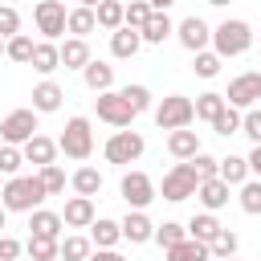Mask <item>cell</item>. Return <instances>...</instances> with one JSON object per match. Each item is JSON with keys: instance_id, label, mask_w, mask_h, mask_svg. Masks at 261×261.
<instances>
[{"instance_id": "obj_23", "label": "cell", "mask_w": 261, "mask_h": 261, "mask_svg": "<svg viewBox=\"0 0 261 261\" xmlns=\"http://www.w3.org/2000/svg\"><path fill=\"white\" fill-rule=\"evenodd\" d=\"M37 73H53V69H61V49L53 45V41H37V49H33V61H29Z\"/></svg>"}, {"instance_id": "obj_36", "label": "cell", "mask_w": 261, "mask_h": 261, "mask_svg": "<svg viewBox=\"0 0 261 261\" xmlns=\"http://www.w3.org/2000/svg\"><path fill=\"white\" fill-rule=\"evenodd\" d=\"M241 118H245V114H241L237 106H224V110L212 118V130H216L220 139H228V135H237V130H241Z\"/></svg>"}, {"instance_id": "obj_2", "label": "cell", "mask_w": 261, "mask_h": 261, "mask_svg": "<svg viewBox=\"0 0 261 261\" xmlns=\"http://www.w3.org/2000/svg\"><path fill=\"white\" fill-rule=\"evenodd\" d=\"M249 45H253L249 20H237V16H232V20H220V24L212 29V53H220V61L249 53Z\"/></svg>"}, {"instance_id": "obj_50", "label": "cell", "mask_w": 261, "mask_h": 261, "mask_svg": "<svg viewBox=\"0 0 261 261\" xmlns=\"http://www.w3.org/2000/svg\"><path fill=\"white\" fill-rule=\"evenodd\" d=\"M90 261H126L118 249H98V253H90Z\"/></svg>"}, {"instance_id": "obj_24", "label": "cell", "mask_w": 261, "mask_h": 261, "mask_svg": "<svg viewBox=\"0 0 261 261\" xmlns=\"http://www.w3.org/2000/svg\"><path fill=\"white\" fill-rule=\"evenodd\" d=\"M82 82H86L94 94H106V90L114 86V65H106V61H90V65L82 69Z\"/></svg>"}, {"instance_id": "obj_33", "label": "cell", "mask_w": 261, "mask_h": 261, "mask_svg": "<svg viewBox=\"0 0 261 261\" xmlns=\"http://www.w3.org/2000/svg\"><path fill=\"white\" fill-rule=\"evenodd\" d=\"M90 253H94V241L82 237V232H73V237L61 241V261H90Z\"/></svg>"}, {"instance_id": "obj_13", "label": "cell", "mask_w": 261, "mask_h": 261, "mask_svg": "<svg viewBox=\"0 0 261 261\" xmlns=\"http://www.w3.org/2000/svg\"><path fill=\"white\" fill-rule=\"evenodd\" d=\"M61 220H65V228H90L98 220L94 216V200L90 196H69L65 208H61Z\"/></svg>"}, {"instance_id": "obj_12", "label": "cell", "mask_w": 261, "mask_h": 261, "mask_svg": "<svg viewBox=\"0 0 261 261\" xmlns=\"http://www.w3.org/2000/svg\"><path fill=\"white\" fill-rule=\"evenodd\" d=\"M175 37H179V45L196 57V53H204L208 49V41H212V29L200 20V16H184L179 20V29H175Z\"/></svg>"}, {"instance_id": "obj_32", "label": "cell", "mask_w": 261, "mask_h": 261, "mask_svg": "<svg viewBox=\"0 0 261 261\" xmlns=\"http://www.w3.org/2000/svg\"><path fill=\"white\" fill-rule=\"evenodd\" d=\"M24 253H29V261H57L61 257V241H53V237H29Z\"/></svg>"}, {"instance_id": "obj_1", "label": "cell", "mask_w": 261, "mask_h": 261, "mask_svg": "<svg viewBox=\"0 0 261 261\" xmlns=\"http://www.w3.org/2000/svg\"><path fill=\"white\" fill-rule=\"evenodd\" d=\"M45 184H41V175H12V179H4V192H0V204L8 208V212H37L41 204H45Z\"/></svg>"}, {"instance_id": "obj_38", "label": "cell", "mask_w": 261, "mask_h": 261, "mask_svg": "<svg viewBox=\"0 0 261 261\" xmlns=\"http://www.w3.org/2000/svg\"><path fill=\"white\" fill-rule=\"evenodd\" d=\"M33 49H37V41H33V37H24V33H16V37L8 41V61L29 65V61H33Z\"/></svg>"}, {"instance_id": "obj_42", "label": "cell", "mask_w": 261, "mask_h": 261, "mask_svg": "<svg viewBox=\"0 0 261 261\" xmlns=\"http://www.w3.org/2000/svg\"><path fill=\"white\" fill-rule=\"evenodd\" d=\"M20 163H24V151L4 143V147H0V175H4V179H12V175L20 171Z\"/></svg>"}, {"instance_id": "obj_14", "label": "cell", "mask_w": 261, "mask_h": 261, "mask_svg": "<svg viewBox=\"0 0 261 261\" xmlns=\"http://www.w3.org/2000/svg\"><path fill=\"white\" fill-rule=\"evenodd\" d=\"M118 224H122V241H130V245H147V241H155V224H151L147 212H135V208H130Z\"/></svg>"}, {"instance_id": "obj_29", "label": "cell", "mask_w": 261, "mask_h": 261, "mask_svg": "<svg viewBox=\"0 0 261 261\" xmlns=\"http://www.w3.org/2000/svg\"><path fill=\"white\" fill-rule=\"evenodd\" d=\"M171 33H175V24H171L167 12H151V20L143 24V41H147V45H163Z\"/></svg>"}, {"instance_id": "obj_44", "label": "cell", "mask_w": 261, "mask_h": 261, "mask_svg": "<svg viewBox=\"0 0 261 261\" xmlns=\"http://www.w3.org/2000/svg\"><path fill=\"white\" fill-rule=\"evenodd\" d=\"M37 175H41V184H45V192H49V196H61V192H65V171H61L57 163L41 167Z\"/></svg>"}, {"instance_id": "obj_35", "label": "cell", "mask_w": 261, "mask_h": 261, "mask_svg": "<svg viewBox=\"0 0 261 261\" xmlns=\"http://www.w3.org/2000/svg\"><path fill=\"white\" fill-rule=\"evenodd\" d=\"M237 249H241V237H237L232 228H220V237L208 245V253H212L216 261H228V257H237Z\"/></svg>"}, {"instance_id": "obj_30", "label": "cell", "mask_w": 261, "mask_h": 261, "mask_svg": "<svg viewBox=\"0 0 261 261\" xmlns=\"http://www.w3.org/2000/svg\"><path fill=\"white\" fill-rule=\"evenodd\" d=\"M167 253V261H208L212 253H208V245L204 241H179V245H171V249H163Z\"/></svg>"}, {"instance_id": "obj_10", "label": "cell", "mask_w": 261, "mask_h": 261, "mask_svg": "<svg viewBox=\"0 0 261 261\" xmlns=\"http://www.w3.org/2000/svg\"><path fill=\"white\" fill-rule=\"evenodd\" d=\"M37 130H41V126H37V110H12V114L0 122V139H4L8 147H24Z\"/></svg>"}, {"instance_id": "obj_48", "label": "cell", "mask_w": 261, "mask_h": 261, "mask_svg": "<svg viewBox=\"0 0 261 261\" xmlns=\"http://www.w3.org/2000/svg\"><path fill=\"white\" fill-rule=\"evenodd\" d=\"M20 249H24V245H20L16 237H4V232H0V261H16Z\"/></svg>"}, {"instance_id": "obj_41", "label": "cell", "mask_w": 261, "mask_h": 261, "mask_svg": "<svg viewBox=\"0 0 261 261\" xmlns=\"http://www.w3.org/2000/svg\"><path fill=\"white\" fill-rule=\"evenodd\" d=\"M192 73H196V77H216V73H220V53H212V49L196 53V61H192Z\"/></svg>"}, {"instance_id": "obj_45", "label": "cell", "mask_w": 261, "mask_h": 261, "mask_svg": "<svg viewBox=\"0 0 261 261\" xmlns=\"http://www.w3.org/2000/svg\"><path fill=\"white\" fill-rule=\"evenodd\" d=\"M16 33H20V12H16L12 4H0V37L12 41Z\"/></svg>"}, {"instance_id": "obj_21", "label": "cell", "mask_w": 261, "mask_h": 261, "mask_svg": "<svg viewBox=\"0 0 261 261\" xmlns=\"http://www.w3.org/2000/svg\"><path fill=\"white\" fill-rule=\"evenodd\" d=\"M57 49H61V65H65V69H86V65L94 61V57H90V45H86L82 37H65Z\"/></svg>"}, {"instance_id": "obj_25", "label": "cell", "mask_w": 261, "mask_h": 261, "mask_svg": "<svg viewBox=\"0 0 261 261\" xmlns=\"http://www.w3.org/2000/svg\"><path fill=\"white\" fill-rule=\"evenodd\" d=\"M90 241H94L98 249H114V245L122 241V224H118V220H106V216H98V220L90 224Z\"/></svg>"}, {"instance_id": "obj_3", "label": "cell", "mask_w": 261, "mask_h": 261, "mask_svg": "<svg viewBox=\"0 0 261 261\" xmlns=\"http://www.w3.org/2000/svg\"><path fill=\"white\" fill-rule=\"evenodd\" d=\"M192 118H196V102L192 98H184V94H167L159 106H155V126L159 130H184V126H192Z\"/></svg>"}, {"instance_id": "obj_34", "label": "cell", "mask_w": 261, "mask_h": 261, "mask_svg": "<svg viewBox=\"0 0 261 261\" xmlns=\"http://www.w3.org/2000/svg\"><path fill=\"white\" fill-rule=\"evenodd\" d=\"M224 106H228V102H224V94L208 90V94H200V98H196V118H204V122L212 126V118H216V114H220Z\"/></svg>"}, {"instance_id": "obj_27", "label": "cell", "mask_w": 261, "mask_h": 261, "mask_svg": "<svg viewBox=\"0 0 261 261\" xmlns=\"http://www.w3.org/2000/svg\"><path fill=\"white\" fill-rule=\"evenodd\" d=\"M220 179H224L228 188L249 184V159H245V155H224V159H220Z\"/></svg>"}, {"instance_id": "obj_18", "label": "cell", "mask_w": 261, "mask_h": 261, "mask_svg": "<svg viewBox=\"0 0 261 261\" xmlns=\"http://www.w3.org/2000/svg\"><path fill=\"white\" fill-rule=\"evenodd\" d=\"M61 228H65V220H61V212H49V208H37V212H29V237H61Z\"/></svg>"}, {"instance_id": "obj_58", "label": "cell", "mask_w": 261, "mask_h": 261, "mask_svg": "<svg viewBox=\"0 0 261 261\" xmlns=\"http://www.w3.org/2000/svg\"><path fill=\"white\" fill-rule=\"evenodd\" d=\"M257 73H261V69H257Z\"/></svg>"}, {"instance_id": "obj_40", "label": "cell", "mask_w": 261, "mask_h": 261, "mask_svg": "<svg viewBox=\"0 0 261 261\" xmlns=\"http://www.w3.org/2000/svg\"><path fill=\"white\" fill-rule=\"evenodd\" d=\"M147 20H151V4H147V0H130V4H126V16H122V24L143 33V24H147Z\"/></svg>"}, {"instance_id": "obj_57", "label": "cell", "mask_w": 261, "mask_h": 261, "mask_svg": "<svg viewBox=\"0 0 261 261\" xmlns=\"http://www.w3.org/2000/svg\"><path fill=\"white\" fill-rule=\"evenodd\" d=\"M228 261H237V257H228Z\"/></svg>"}, {"instance_id": "obj_28", "label": "cell", "mask_w": 261, "mask_h": 261, "mask_svg": "<svg viewBox=\"0 0 261 261\" xmlns=\"http://www.w3.org/2000/svg\"><path fill=\"white\" fill-rule=\"evenodd\" d=\"M69 184H73V192H77V196H90V200H94V196L102 192V171L86 163V167H77V171L69 175Z\"/></svg>"}, {"instance_id": "obj_15", "label": "cell", "mask_w": 261, "mask_h": 261, "mask_svg": "<svg viewBox=\"0 0 261 261\" xmlns=\"http://www.w3.org/2000/svg\"><path fill=\"white\" fill-rule=\"evenodd\" d=\"M61 98H65V90H61L53 77H45V82L33 86V110H37V114H53V110H61Z\"/></svg>"}, {"instance_id": "obj_17", "label": "cell", "mask_w": 261, "mask_h": 261, "mask_svg": "<svg viewBox=\"0 0 261 261\" xmlns=\"http://www.w3.org/2000/svg\"><path fill=\"white\" fill-rule=\"evenodd\" d=\"M167 151H171L179 163H188V159H196L204 147H200V135L184 126V130H171V135H167Z\"/></svg>"}, {"instance_id": "obj_20", "label": "cell", "mask_w": 261, "mask_h": 261, "mask_svg": "<svg viewBox=\"0 0 261 261\" xmlns=\"http://www.w3.org/2000/svg\"><path fill=\"white\" fill-rule=\"evenodd\" d=\"M139 49H143V33H139V29H126V24H122L118 33H110V53H114L118 61L135 57Z\"/></svg>"}, {"instance_id": "obj_26", "label": "cell", "mask_w": 261, "mask_h": 261, "mask_svg": "<svg viewBox=\"0 0 261 261\" xmlns=\"http://www.w3.org/2000/svg\"><path fill=\"white\" fill-rule=\"evenodd\" d=\"M94 29H98L94 8H82V4H77V8H69V20H65V33H69V37H82V41H86Z\"/></svg>"}, {"instance_id": "obj_11", "label": "cell", "mask_w": 261, "mask_h": 261, "mask_svg": "<svg viewBox=\"0 0 261 261\" xmlns=\"http://www.w3.org/2000/svg\"><path fill=\"white\" fill-rule=\"evenodd\" d=\"M224 102L237 106V110H253V106L261 102V73H257V69H253V73H237V77L228 82Z\"/></svg>"}, {"instance_id": "obj_31", "label": "cell", "mask_w": 261, "mask_h": 261, "mask_svg": "<svg viewBox=\"0 0 261 261\" xmlns=\"http://www.w3.org/2000/svg\"><path fill=\"white\" fill-rule=\"evenodd\" d=\"M94 16H98L102 29L118 33V29H122V16H126V4H122V0H102V4L94 8Z\"/></svg>"}, {"instance_id": "obj_51", "label": "cell", "mask_w": 261, "mask_h": 261, "mask_svg": "<svg viewBox=\"0 0 261 261\" xmlns=\"http://www.w3.org/2000/svg\"><path fill=\"white\" fill-rule=\"evenodd\" d=\"M147 4H151V12H167L175 0H147Z\"/></svg>"}, {"instance_id": "obj_56", "label": "cell", "mask_w": 261, "mask_h": 261, "mask_svg": "<svg viewBox=\"0 0 261 261\" xmlns=\"http://www.w3.org/2000/svg\"><path fill=\"white\" fill-rule=\"evenodd\" d=\"M0 192H4V175H0Z\"/></svg>"}, {"instance_id": "obj_39", "label": "cell", "mask_w": 261, "mask_h": 261, "mask_svg": "<svg viewBox=\"0 0 261 261\" xmlns=\"http://www.w3.org/2000/svg\"><path fill=\"white\" fill-rule=\"evenodd\" d=\"M241 212H249V216H261V179H249V184H241Z\"/></svg>"}, {"instance_id": "obj_49", "label": "cell", "mask_w": 261, "mask_h": 261, "mask_svg": "<svg viewBox=\"0 0 261 261\" xmlns=\"http://www.w3.org/2000/svg\"><path fill=\"white\" fill-rule=\"evenodd\" d=\"M245 159H249V175H253V179H261V147H253Z\"/></svg>"}, {"instance_id": "obj_6", "label": "cell", "mask_w": 261, "mask_h": 261, "mask_svg": "<svg viewBox=\"0 0 261 261\" xmlns=\"http://www.w3.org/2000/svg\"><path fill=\"white\" fill-rule=\"evenodd\" d=\"M196 188H200V175H196V167H192V163H175V167L163 175V188H159V196H163V200H171V204H179V200L196 196Z\"/></svg>"}, {"instance_id": "obj_8", "label": "cell", "mask_w": 261, "mask_h": 261, "mask_svg": "<svg viewBox=\"0 0 261 261\" xmlns=\"http://www.w3.org/2000/svg\"><path fill=\"white\" fill-rule=\"evenodd\" d=\"M94 110H98L102 122H110V126H118V130H126L130 118H135V110H130V102L122 98V90H106V94H98V98H94Z\"/></svg>"}, {"instance_id": "obj_16", "label": "cell", "mask_w": 261, "mask_h": 261, "mask_svg": "<svg viewBox=\"0 0 261 261\" xmlns=\"http://www.w3.org/2000/svg\"><path fill=\"white\" fill-rule=\"evenodd\" d=\"M20 151H24V163H33V167L41 171V167H49V163L57 159V151H61V147H57L53 139H45V135H33Z\"/></svg>"}, {"instance_id": "obj_54", "label": "cell", "mask_w": 261, "mask_h": 261, "mask_svg": "<svg viewBox=\"0 0 261 261\" xmlns=\"http://www.w3.org/2000/svg\"><path fill=\"white\" fill-rule=\"evenodd\" d=\"M4 220H8V208H4V204H0V228H4Z\"/></svg>"}, {"instance_id": "obj_19", "label": "cell", "mask_w": 261, "mask_h": 261, "mask_svg": "<svg viewBox=\"0 0 261 261\" xmlns=\"http://www.w3.org/2000/svg\"><path fill=\"white\" fill-rule=\"evenodd\" d=\"M196 200L204 204V212H220L224 204H228V184L216 175V179H204L200 188H196Z\"/></svg>"}, {"instance_id": "obj_55", "label": "cell", "mask_w": 261, "mask_h": 261, "mask_svg": "<svg viewBox=\"0 0 261 261\" xmlns=\"http://www.w3.org/2000/svg\"><path fill=\"white\" fill-rule=\"evenodd\" d=\"M208 4H212V8H224V4H228V0H208Z\"/></svg>"}, {"instance_id": "obj_53", "label": "cell", "mask_w": 261, "mask_h": 261, "mask_svg": "<svg viewBox=\"0 0 261 261\" xmlns=\"http://www.w3.org/2000/svg\"><path fill=\"white\" fill-rule=\"evenodd\" d=\"M0 57H8V41L4 37H0Z\"/></svg>"}, {"instance_id": "obj_52", "label": "cell", "mask_w": 261, "mask_h": 261, "mask_svg": "<svg viewBox=\"0 0 261 261\" xmlns=\"http://www.w3.org/2000/svg\"><path fill=\"white\" fill-rule=\"evenodd\" d=\"M77 4H82V8H98L102 0H77Z\"/></svg>"}, {"instance_id": "obj_7", "label": "cell", "mask_w": 261, "mask_h": 261, "mask_svg": "<svg viewBox=\"0 0 261 261\" xmlns=\"http://www.w3.org/2000/svg\"><path fill=\"white\" fill-rule=\"evenodd\" d=\"M33 20H37V33H41L45 41H57V37L65 33L69 12H65L61 0H37V4H33Z\"/></svg>"}, {"instance_id": "obj_47", "label": "cell", "mask_w": 261, "mask_h": 261, "mask_svg": "<svg viewBox=\"0 0 261 261\" xmlns=\"http://www.w3.org/2000/svg\"><path fill=\"white\" fill-rule=\"evenodd\" d=\"M241 135H249L253 147H261V106L245 110V118H241Z\"/></svg>"}, {"instance_id": "obj_46", "label": "cell", "mask_w": 261, "mask_h": 261, "mask_svg": "<svg viewBox=\"0 0 261 261\" xmlns=\"http://www.w3.org/2000/svg\"><path fill=\"white\" fill-rule=\"evenodd\" d=\"M188 163L196 167V175H200V184H204V179H216V175H220V159H212V155H204V151H200L196 159H188Z\"/></svg>"}, {"instance_id": "obj_37", "label": "cell", "mask_w": 261, "mask_h": 261, "mask_svg": "<svg viewBox=\"0 0 261 261\" xmlns=\"http://www.w3.org/2000/svg\"><path fill=\"white\" fill-rule=\"evenodd\" d=\"M155 241H159L163 249H171V245L188 241V224H179V220H163V224H155Z\"/></svg>"}, {"instance_id": "obj_9", "label": "cell", "mask_w": 261, "mask_h": 261, "mask_svg": "<svg viewBox=\"0 0 261 261\" xmlns=\"http://www.w3.org/2000/svg\"><path fill=\"white\" fill-rule=\"evenodd\" d=\"M118 192H122L126 208H135V212H147V204L159 196L147 171H126V175H122V184H118Z\"/></svg>"}, {"instance_id": "obj_4", "label": "cell", "mask_w": 261, "mask_h": 261, "mask_svg": "<svg viewBox=\"0 0 261 261\" xmlns=\"http://www.w3.org/2000/svg\"><path fill=\"white\" fill-rule=\"evenodd\" d=\"M57 147L69 155V159H90L94 155V130H90V118H82V114H73L69 122H65V130H61V139H57Z\"/></svg>"}, {"instance_id": "obj_22", "label": "cell", "mask_w": 261, "mask_h": 261, "mask_svg": "<svg viewBox=\"0 0 261 261\" xmlns=\"http://www.w3.org/2000/svg\"><path fill=\"white\" fill-rule=\"evenodd\" d=\"M220 228H224V224H220L212 212H196V216L188 220V237H192V241H204V245H212V241L220 237Z\"/></svg>"}, {"instance_id": "obj_43", "label": "cell", "mask_w": 261, "mask_h": 261, "mask_svg": "<svg viewBox=\"0 0 261 261\" xmlns=\"http://www.w3.org/2000/svg\"><path fill=\"white\" fill-rule=\"evenodd\" d=\"M122 98L130 102V110H135V114L151 110V90H147V86H139V82H135V86H122Z\"/></svg>"}, {"instance_id": "obj_5", "label": "cell", "mask_w": 261, "mask_h": 261, "mask_svg": "<svg viewBox=\"0 0 261 261\" xmlns=\"http://www.w3.org/2000/svg\"><path fill=\"white\" fill-rule=\"evenodd\" d=\"M143 151H147V139L139 130H114L102 147L106 163H135V159H143Z\"/></svg>"}]
</instances>
